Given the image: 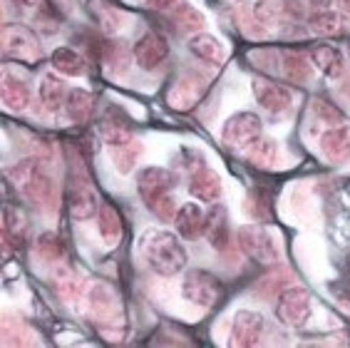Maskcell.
Instances as JSON below:
<instances>
[{
	"mask_svg": "<svg viewBox=\"0 0 350 348\" xmlns=\"http://www.w3.org/2000/svg\"><path fill=\"white\" fill-rule=\"evenodd\" d=\"M65 110H68L70 120L77 122V125H82V122H88L90 117H92L94 97L88 92V90H82V87H77V90H70L68 102H65Z\"/></svg>",
	"mask_w": 350,
	"mask_h": 348,
	"instance_id": "4316f807",
	"label": "cell"
},
{
	"mask_svg": "<svg viewBox=\"0 0 350 348\" xmlns=\"http://www.w3.org/2000/svg\"><path fill=\"white\" fill-rule=\"evenodd\" d=\"M251 87H254V97H256L258 105L273 114L286 112L293 105V92L288 87H283L281 82H273L269 77H254Z\"/></svg>",
	"mask_w": 350,
	"mask_h": 348,
	"instance_id": "30bf717a",
	"label": "cell"
},
{
	"mask_svg": "<svg viewBox=\"0 0 350 348\" xmlns=\"http://www.w3.org/2000/svg\"><path fill=\"white\" fill-rule=\"evenodd\" d=\"M321 152L328 157L330 162H348L350 160V127L348 125H338V127L328 129L321 137Z\"/></svg>",
	"mask_w": 350,
	"mask_h": 348,
	"instance_id": "e0dca14e",
	"label": "cell"
},
{
	"mask_svg": "<svg viewBox=\"0 0 350 348\" xmlns=\"http://www.w3.org/2000/svg\"><path fill=\"white\" fill-rule=\"evenodd\" d=\"M263 328H266V321H263L261 314H256V311H239V314L234 316L229 346L231 348L256 346V343L261 341Z\"/></svg>",
	"mask_w": 350,
	"mask_h": 348,
	"instance_id": "8fae6325",
	"label": "cell"
},
{
	"mask_svg": "<svg viewBox=\"0 0 350 348\" xmlns=\"http://www.w3.org/2000/svg\"><path fill=\"white\" fill-rule=\"evenodd\" d=\"M263 134V122L254 112H236L224 122L221 137L229 147L246 149L251 142H256Z\"/></svg>",
	"mask_w": 350,
	"mask_h": 348,
	"instance_id": "9c48e42d",
	"label": "cell"
},
{
	"mask_svg": "<svg viewBox=\"0 0 350 348\" xmlns=\"http://www.w3.org/2000/svg\"><path fill=\"white\" fill-rule=\"evenodd\" d=\"M38 244H40V254L45 259H60L65 254V244H62L57 234H42Z\"/></svg>",
	"mask_w": 350,
	"mask_h": 348,
	"instance_id": "d6a6232c",
	"label": "cell"
},
{
	"mask_svg": "<svg viewBox=\"0 0 350 348\" xmlns=\"http://www.w3.org/2000/svg\"><path fill=\"white\" fill-rule=\"evenodd\" d=\"M50 62H53V67L62 75V77H80V75L88 73V62H85V58L68 45L55 47L53 55H50Z\"/></svg>",
	"mask_w": 350,
	"mask_h": 348,
	"instance_id": "ffe728a7",
	"label": "cell"
},
{
	"mask_svg": "<svg viewBox=\"0 0 350 348\" xmlns=\"http://www.w3.org/2000/svg\"><path fill=\"white\" fill-rule=\"evenodd\" d=\"M142 145L139 142H124V145H115V147H109V157L115 162V167L120 174H129L132 169L137 167V162L142 157Z\"/></svg>",
	"mask_w": 350,
	"mask_h": 348,
	"instance_id": "f546056e",
	"label": "cell"
},
{
	"mask_svg": "<svg viewBox=\"0 0 350 348\" xmlns=\"http://www.w3.org/2000/svg\"><path fill=\"white\" fill-rule=\"evenodd\" d=\"M310 33L321 35V38H343L350 33V18L348 13H338V10H316L308 21Z\"/></svg>",
	"mask_w": 350,
	"mask_h": 348,
	"instance_id": "4fadbf2b",
	"label": "cell"
},
{
	"mask_svg": "<svg viewBox=\"0 0 350 348\" xmlns=\"http://www.w3.org/2000/svg\"><path fill=\"white\" fill-rule=\"evenodd\" d=\"M68 209L75 219L88 221L100 212V201L94 197L92 184H90L85 167H80V162H72L68 172Z\"/></svg>",
	"mask_w": 350,
	"mask_h": 348,
	"instance_id": "277c9868",
	"label": "cell"
},
{
	"mask_svg": "<svg viewBox=\"0 0 350 348\" xmlns=\"http://www.w3.org/2000/svg\"><path fill=\"white\" fill-rule=\"evenodd\" d=\"M310 294L304 286H288L276 301V316L283 326L304 328L310 319Z\"/></svg>",
	"mask_w": 350,
	"mask_h": 348,
	"instance_id": "52a82bcc",
	"label": "cell"
},
{
	"mask_svg": "<svg viewBox=\"0 0 350 348\" xmlns=\"http://www.w3.org/2000/svg\"><path fill=\"white\" fill-rule=\"evenodd\" d=\"M142 251L152 271L159 276H174L187 266V249L182 247L179 236L169 232H152L142 241Z\"/></svg>",
	"mask_w": 350,
	"mask_h": 348,
	"instance_id": "7a4b0ae2",
	"label": "cell"
},
{
	"mask_svg": "<svg viewBox=\"0 0 350 348\" xmlns=\"http://www.w3.org/2000/svg\"><path fill=\"white\" fill-rule=\"evenodd\" d=\"M97 132H100V137L107 142L109 147H115V145H124V142L135 140L132 125H129L122 114H115V112H109V114H105V117H102Z\"/></svg>",
	"mask_w": 350,
	"mask_h": 348,
	"instance_id": "d6986e66",
	"label": "cell"
},
{
	"mask_svg": "<svg viewBox=\"0 0 350 348\" xmlns=\"http://www.w3.org/2000/svg\"><path fill=\"white\" fill-rule=\"evenodd\" d=\"M90 306L97 316H100L102 321H112L117 314H120V303H117V296L115 291L105 284H97L92 288V294H90Z\"/></svg>",
	"mask_w": 350,
	"mask_h": 348,
	"instance_id": "cb8c5ba5",
	"label": "cell"
},
{
	"mask_svg": "<svg viewBox=\"0 0 350 348\" xmlns=\"http://www.w3.org/2000/svg\"><path fill=\"white\" fill-rule=\"evenodd\" d=\"M310 60L316 65V70L325 75V77H340L343 75V53L338 50L336 45H330V42H318L308 50Z\"/></svg>",
	"mask_w": 350,
	"mask_h": 348,
	"instance_id": "2e32d148",
	"label": "cell"
},
{
	"mask_svg": "<svg viewBox=\"0 0 350 348\" xmlns=\"http://www.w3.org/2000/svg\"><path fill=\"white\" fill-rule=\"evenodd\" d=\"M189 192L196 197V199L202 201H219L221 197V179H219V174L209 167H196L194 174H191V179H189Z\"/></svg>",
	"mask_w": 350,
	"mask_h": 348,
	"instance_id": "9a60e30c",
	"label": "cell"
},
{
	"mask_svg": "<svg viewBox=\"0 0 350 348\" xmlns=\"http://www.w3.org/2000/svg\"><path fill=\"white\" fill-rule=\"evenodd\" d=\"M189 50H191V55H196L199 60L211 62V65H224V60H226V47L209 33L191 35V38H189Z\"/></svg>",
	"mask_w": 350,
	"mask_h": 348,
	"instance_id": "ac0fdd59",
	"label": "cell"
},
{
	"mask_svg": "<svg viewBox=\"0 0 350 348\" xmlns=\"http://www.w3.org/2000/svg\"><path fill=\"white\" fill-rule=\"evenodd\" d=\"M42 0H13L15 8H25V10H35V8H40Z\"/></svg>",
	"mask_w": 350,
	"mask_h": 348,
	"instance_id": "d590c367",
	"label": "cell"
},
{
	"mask_svg": "<svg viewBox=\"0 0 350 348\" xmlns=\"http://www.w3.org/2000/svg\"><path fill=\"white\" fill-rule=\"evenodd\" d=\"M174 227L182 239L196 241L206 232V212L199 204H194V201H187V204H182V207L176 209Z\"/></svg>",
	"mask_w": 350,
	"mask_h": 348,
	"instance_id": "5bb4252c",
	"label": "cell"
},
{
	"mask_svg": "<svg viewBox=\"0 0 350 348\" xmlns=\"http://www.w3.org/2000/svg\"><path fill=\"white\" fill-rule=\"evenodd\" d=\"M3 102H5L8 110L23 112L30 105V90H27L25 82L13 77V75H5L3 77Z\"/></svg>",
	"mask_w": 350,
	"mask_h": 348,
	"instance_id": "d4e9b609",
	"label": "cell"
},
{
	"mask_svg": "<svg viewBox=\"0 0 350 348\" xmlns=\"http://www.w3.org/2000/svg\"><path fill=\"white\" fill-rule=\"evenodd\" d=\"M182 294L187 301H191L194 306L202 308H214L216 303L221 301V282L216 279L211 271H204V269H194V271H187L182 279Z\"/></svg>",
	"mask_w": 350,
	"mask_h": 348,
	"instance_id": "8992f818",
	"label": "cell"
},
{
	"mask_svg": "<svg viewBox=\"0 0 350 348\" xmlns=\"http://www.w3.org/2000/svg\"><path fill=\"white\" fill-rule=\"evenodd\" d=\"M202 82H196V80H182L179 85L174 87V92L169 95V102L174 105V108H182V110H187V108H191L199 97H202Z\"/></svg>",
	"mask_w": 350,
	"mask_h": 348,
	"instance_id": "4dcf8cb0",
	"label": "cell"
},
{
	"mask_svg": "<svg viewBox=\"0 0 350 348\" xmlns=\"http://www.w3.org/2000/svg\"><path fill=\"white\" fill-rule=\"evenodd\" d=\"M243 154H246V160H249L251 164H256L258 169H266L276 162L278 149H276V142L261 134L256 142H251L249 147L243 149Z\"/></svg>",
	"mask_w": 350,
	"mask_h": 348,
	"instance_id": "83f0119b",
	"label": "cell"
},
{
	"mask_svg": "<svg viewBox=\"0 0 350 348\" xmlns=\"http://www.w3.org/2000/svg\"><path fill=\"white\" fill-rule=\"evenodd\" d=\"M68 95H70V87L65 85L62 77H57V75H53V73L42 75V80H40L42 108L50 110V112H57V110L68 102Z\"/></svg>",
	"mask_w": 350,
	"mask_h": 348,
	"instance_id": "44dd1931",
	"label": "cell"
},
{
	"mask_svg": "<svg viewBox=\"0 0 350 348\" xmlns=\"http://www.w3.org/2000/svg\"><path fill=\"white\" fill-rule=\"evenodd\" d=\"M184 0H152V5L157 8V10H174L176 5H182Z\"/></svg>",
	"mask_w": 350,
	"mask_h": 348,
	"instance_id": "e575fe53",
	"label": "cell"
},
{
	"mask_svg": "<svg viewBox=\"0 0 350 348\" xmlns=\"http://www.w3.org/2000/svg\"><path fill=\"white\" fill-rule=\"evenodd\" d=\"M0 42H3V58L5 60L33 65V62H38L42 58L38 35L27 25H21V23H8V25H3Z\"/></svg>",
	"mask_w": 350,
	"mask_h": 348,
	"instance_id": "5b68a950",
	"label": "cell"
},
{
	"mask_svg": "<svg viewBox=\"0 0 350 348\" xmlns=\"http://www.w3.org/2000/svg\"><path fill=\"white\" fill-rule=\"evenodd\" d=\"M338 5L343 8V13H350V0H338Z\"/></svg>",
	"mask_w": 350,
	"mask_h": 348,
	"instance_id": "8d00e7d4",
	"label": "cell"
},
{
	"mask_svg": "<svg viewBox=\"0 0 350 348\" xmlns=\"http://www.w3.org/2000/svg\"><path fill=\"white\" fill-rule=\"evenodd\" d=\"M288 5H283L281 0H258L256 3V15L263 18V21H276L281 18V13L286 10Z\"/></svg>",
	"mask_w": 350,
	"mask_h": 348,
	"instance_id": "836d02e7",
	"label": "cell"
},
{
	"mask_svg": "<svg viewBox=\"0 0 350 348\" xmlns=\"http://www.w3.org/2000/svg\"><path fill=\"white\" fill-rule=\"evenodd\" d=\"M97 219H100V236L107 247H115L122 236V219L117 214V209L109 204V201H102L100 212H97Z\"/></svg>",
	"mask_w": 350,
	"mask_h": 348,
	"instance_id": "484cf974",
	"label": "cell"
},
{
	"mask_svg": "<svg viewBox=\"0 0 350 348\" xmlns=\"http://www.w3.org/2000/svg\"><path fill=\"white\" fill-rule=\"evenodd\" d=\"M204 236L209 239V244L216 251H226L229 249V219L224 207H211V212L206 214V232Z\"/></svg>",
	"mask_w": 350,
	"mask_h": 348,
	"instance_id": "7402d4cb",
	"label": "cell"
},
{
	"mask_svg": "<svg viewBox=\"0 0 350 348\" xmlns=\"http://www.w3.org/2000/svg\"><path fill=\"white\" fill-rule=\"evenodd\" d=\"M3 234L5 241L13 249H21L27 239V216L23 209L18 207H8L5 214H3Z\"/></svg>",
	"mask_w": 350,
	"mask_h": 348,
	"instance_id": "603a6c76",
	"label": "cell"
},
{
	"mask_svg": "<svg viewBox=\"0 0 350 348\" xmlns=\"http://www.w3.org/2000/svg\"><path fill=\"white\" fill-rule=\"evenodd\" d=\"M172 189H174V174L169 169L147 167L137 177V192H139L142 201L159 221H174L176 216L179 207L172 197Z\"/></svg>",
	"mask_w": 350,
	"mask_h": 348,
	"instance_id": "6da1fadb",
	"label": "cell"
},
{
	"mask_svg": "<svg viewBox=\"0 0 350 348\" xmlns=\"http://www.w3.org/2000/svg\"><path fill=\"white\" fill-rule=\"evenodd\" d=\"M236 241H239V249H241L243 254L254 259L256 264H266L269 266V264H276L278 261L276 241L263 227H241Z\"/></svg>",
	"mask_w": 350,
	"mask_h": 348,
	"instance_id": "ba28073f",
	"label": "cell"
},
{
	"mask_svg": "<svg viewBox=\"0 0 350 348\" xmlns=\"http://www.w3.org/2000/svg\"><path fill=\"white\" fill-rule=\"evenodd\" d=\"M281 65H283V75L293 82H308L310 75H313L310 67H316L313 60H310V55L306 58V55H301V53H283Z\"/></svg>",
	"mask_w": 350,
	"mask_h": 348,
	"instance_id": "f1b7e54d",
	"label": "cell"
},
{
	"mask_svg": "<svg viewBox=\"0 0 350 348\" xmlns=\"http://www.w3.org/2000/svg\"><path fill=\"white\" fill-rule=\"evenodd\" d=\"M174 21L176 25L182 27V30H187V33H202L204 25H206V21H204V15L196 10V8L187 5V3H182V5H176L174 10Z\"/></svg>",
	"mask_w": 350,
	"mask_h": 348,
	"instance_id": "1f68e13d",
	"label": "cell"
},
{
	"mask_svg": "<svg viewBox=\"0 0 350 348\" xmlns=\"http://www.w3.org/2000/svg\"><path fill=\"white\" fill-rule=\"evenodd\" d=\"M10 179L23 189L27 199L38 204L40 209H53L57 199V189H55L53 177L47 174L38 160H25L10 169Z\"/></svg>",
	"mask_w": 350,
	"mask_h": 348,
	"instance_id": "3957f363",
	"label": "cell"
},
{
	"mask_svg": "<svg viewBox=\"0 0 350 348\" xmlns=\"http://www.w3.org/2000/svg\"><path fill=\"white\" fill-rule=\"evenodd\" d=\"M132 55L142 70H157L169 58V40L162 33H144L135 42Z\"/></svg>",
	"mask_w": 350,
	"mask_h": 348,
	"instance_id": "7c38bea8",
	"label": "cell"
}]
</instances>
